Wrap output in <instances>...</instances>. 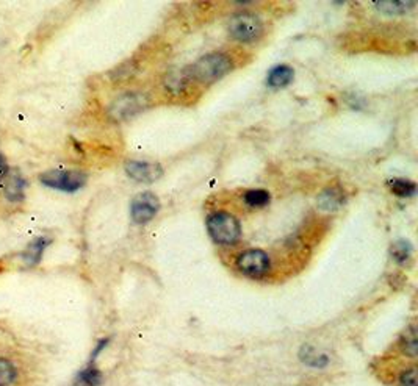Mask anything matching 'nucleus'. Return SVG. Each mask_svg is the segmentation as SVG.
Segmentation results:
<instances>
[{
  "instance_id": "nucleus-9",
  "label": "nucleus",
  "mask_w": 418,
  "mask_h": 386,
  "mask_svg": "<svg viewBox=\"0 0 418 386\" xmlns=\"http://www.w3.org/2000/svg\"><path fill=\"white\" fill-rule=\"evenodd\" d=\"M49 244H50V239L46 236H40L33 239V241L27 246L24 253H22V261H24V265L28 267L38 265L42 258L44 251H46V247Z\"/></svg>"
},
{
  "instance_id": "nucleus-20",
  "label": "nucleus",
  "mask_w": 418,
  "mask_h": 386,
  "mask_svg": "<svg viewBox=\"0 0 418 386\" xmlns=\"http://www.w3.org/2000/svg\"><path fill=\"white\" fill-rule=\"evenodd\" d=\"M401 347L402 352L409 356H415L417 355V332L414 327L405 333V337L401 338Z\"/></svg>"
},
{
  "instance_id": "nucleus-12",
  "label": "nucleus",
  "mask_w": 418,
  "mask_h": 386,
  "mask_svg": "<svg viewBox=\"0 0 418 386\" xmlns=\"http://www.w3.org/2000/svg\"><path fill=\"white\" fill-rule=\"evenodd\" d=\"M25 189H27V181L21 176H14L8 183L5 186V199L8 202H22L25 199Z\"/></svg>"
},
{
  "instance_id": "nucleus-5",
  "label": "nucleus",
  "mask_w": 418,
  "mask_h": 386,
  "mask_svg": "<svg viewBox=\"0 0 418 386\" xmlns=\"http://www.w3.org/2000/svg\"><path fill=\"white\" fill-rule=\"evenodd\" d=\"M237 267L240 272L245 275L255 277V279H260V277H265L271 271V258L268 257L267 252L260 249H249L243 253H240L237 258Z\"/></svg>"
},
{
  "instance_id": "nucleus-3",
  "label": "nucleus",
  "mask_w": 418,
  "mask_h": 386,
  "mask_svg": "<svg viewBox=\"0 0 418 386\" xmlns=\"http://www.w3.org/2000/svg\"><path fill=\"white\" fill-rule=\"evenodd\" d=\"M86 174L82 171H71V169H54L41 174L40 181L50 189L63 193H76L82 189L86 183Z\"/></svg>"
},
{
  "instance_id": "nucleus-4",
  "label": "nucleus",
  "mask_w": 418,
  "mask_h": 386,
  "mask_svg": "<svg viewBox=\"0 0 418 386\" xmlns=\"http://www.w3.org/2000/svg\"><path fill=\"white\" fill-rule=\"evenodd\" d=\"M229 35L240 42H252L263 33V23L254 13H238L229 20Z\"/></svg>"
},
{
  "instance_id": "nucleus-17",
  "label": "nucleus",
  "mask_w": 418,
  "mask_h": 386,
  "mask_svg": "<svg viewBox=\"0 0 418 386\" xmlns=\"http://www.w3.org/2000/svg\"><path fill=\"white\" fill-rule=\"evenodd\" d=\"M16 368L11 361L0 358V386H10L16 380Z\"/></svg>"
},
{
  "instance_id": "nucleus-1",
  "label": "nucleus",
  "mask_w": 418,
  "mask_h": 386,
  "mask_svg": "<svg viewBox=\"0 0 418 386\" xmlns=\"http://www.w3.org/2000/svg\"><path fill=\"white\" fill-rule=\"evenodd\" d=\"M232 68L233 63L229 55H226L223 52H214L199 58V60L193 63L192 66L185 71V74L190 80H193V82L210 85L229 74Z\"/></svg>"
},
{
  "instance_id": "nucleus-19",
  "label": "nucleus",
  "mask_w": 418,
  "mask_h": 386,
  "mask_svg": "<svg viewBox=\"0 0 418 386\" xmlns=\"http://www.w3.org/2000/svg\"><path fill=\"white\" fill-rule=\"evenodd\" d=\"M303 360L307 364H312V366H325V364L329 363V358L325 355L318 352L317 349H312V347H304L303 349Z\"/></svg>"
},
{
  "instance_id": "nucleus-22",
  "label": "nucleus",
  "mask_w": 418,
  "mask_h": 386,
  "mask_svg": "<svg viewBox=\"0 0 418 386\" xmlns=\"http://www.w3.org/2000/svg\"><path fill=\"white\" fill-rule=\"evenodd\" d=\"M8 171H10L8 162H6V158L0 154V183L6 179V176H8Z\"/></svg>"
},
{
  "instance_id": "nucleus-21",
  "label": "nucleus",
  "mask_w": 418,
  "mask_h": 386,
  "mask_svg": "<svg viewBox=\"0 0 418 386\" xmlns=\"http://www.w3.org/2000/svg\"><path fill=\"white\" fill-rule=\"evenodd\" d=\"M401 386H417V369L410 368L402 370L400 375Z\"/></svg>"
},
{
  "instance_id": "nucleus-14",
  "label": "nucleus",
  "mask_w": 418,
  "mask_h": 386,
  "mask_svg": "<svg viewBox=\"0 0 418 386\" xmlns=\"http://www.w3.org/2000/svg\"><path fill=\"white\" fill-rule=\"evenodd\" d=\"M243 200L249 208H263L271 200V194L267 189H249L245 193Z\"/></svg>"
},
{
  "instance_id": "nucleus-16",
  "label": "nucleus",
  "mask_w": 418,
  "mask_h": 386,
  "mask_svg": "<svg viewBox=\"0 0 418 386\" xmlns=\"http://www.w3.org/2000/svg\"><path fill=\"white\" fill-rule=\"evenodd\" d=\"M102 383V373L96 368H86L76 377V386H99Z\"/></svg>"
},
{
  "instance_id": "nucleus-11",
  "label": "nucleus",
  "mask_w": 418,
  "mask_h": 386,
  "mask_svg": "<svg viewBox=\"0 0 418 386\" xmlns=\"http://www.w3.org/2000/svg\"><path fill=\"white\" fill-rule=\"evenodd\" d=\"M344 202V194L339 188H327L326 191H323L318 198V207L323 211H337Z\"/></svg>"
},
{
  "instance_id": "nucleus-8",
  "label": "nucleus",
  "mask_w": 418,
  "mask_h": 386,
  "mask_svg": "<svg viewBox=\"0 0 418 386\" xmlns=\"http://www.w3.org/2000/svg\"><path fill=\"white\" fill-rule=\"evenodd\" d=\"M126 172L130 179H134L139 183H152L161 177L163 169L157 163H148V162H127L126 163Z\"/></svg>"
},
{
  "instance_id": "nucleus-7",
  "label": "nucleus",
  "mask_w": 418,
  "mask_h": 386,
  "mask_svg": "<svg viewBox=\"0 0 418 386\" xmlns=\"http://www.w3.org/2000/svg\"><path fill=\"white\" fill-rule=\"evenodd\" d=\"M146 107V99L141 94H126L120 99H116L112 107H110V116L116 121H122V119H129L132 116L143 111Z\"/></svg>"
},
{
  "instance_id": "nucleus-13",
  "label": "nucleus",
  "mask_w": 418,
  "mask_h": 386,
  "mask_svg": "<svg viewBox=\"0 0 418 386\" xmlns=\"http://www.w3.org/2000/svg\"><path fill=\"white\" fill-rule=\"evenodd\" d=\"M415 5V2H398V0H395V2H375L378 11L388 14V16H398V14L409 13Z\"/></svg>"
},
{
  "instance_id": "nucleus-6",
  "label": "nucleus",
  "mask_w": 418,
  "mask_h": 386,
  "mask_svg": "<svg viewBox=\"0 0 418 386\" xmlns=\"http://www.w3.org/2000/svg\"><path fill=\"white\" fill-rule=\"evenodd\" d=\"M160 210V202L156 194L141 193L132 200L130 215L135 224H148L152 221Z\"/></svg>"
},
{
  "instance_id": "nucleus-15",
  "label": "nucleus",
  "mask_w": 418,
  "mask_h": 386,
  "mask_svg": "<svg viewBox=\"0 0 418 386\" xmlns=\"http://www.w3.org/2000/svg\"><path fill=\"white\" fill-rule=\"evenodd\" d=\"M388 188H390V191L398 195V198H412L417 191V185L414 181L410 180H405V179H393L388 181Z\"/></svg>"
},
{
  "instance_id": "nucleus-18",
  "label": "nucleus",
  "mask_w": 418,
  "mask_h": 386,
  "mask_svg": "<svg viewBox=\"0 0 418 386\" xmlns=\"http://www.w3.org/2000/svg\"><path fill=\"white\" fill-rule=\"evenodd\" d=\"M410 253H412V247L406 241H398L392 246V257L400 265H405L410 260Z\"/></svg>"
},
{
  "instance_id": "nucleus-10",
  "label": "nucleus",
  "mask_w": 418,
  "mask_h": 386,
  "mask_svg": "<svg viewBox=\"0 0 418 386\" xmlns=\"http://www.w3.org/2000/svg\"><path fill=\"white\" fill-rule=\"evenodd\" d=\"M293 78H295V71H293L287 64H281V66H276L271 69L267 78V85L269 88H285L289 86Z\"/></svg>"
},
{
  "instance_id": "nucleus-2",
  "label": "nucleus",
  "mask_w": 418,
  "mask_h": 386,
  "mask_svg": "<svg viewBox=\"0 0 418 386\" xmlns=\"http://www.w3.org/2000/svg\"><path fill=\"white\" fill-rule=\"evenodd\" d=\"M207 230L211 239L223 246L236 244L241 236V225L238 219L226 211H215L209 216Z\"/></svg>"
}]
</instances>
